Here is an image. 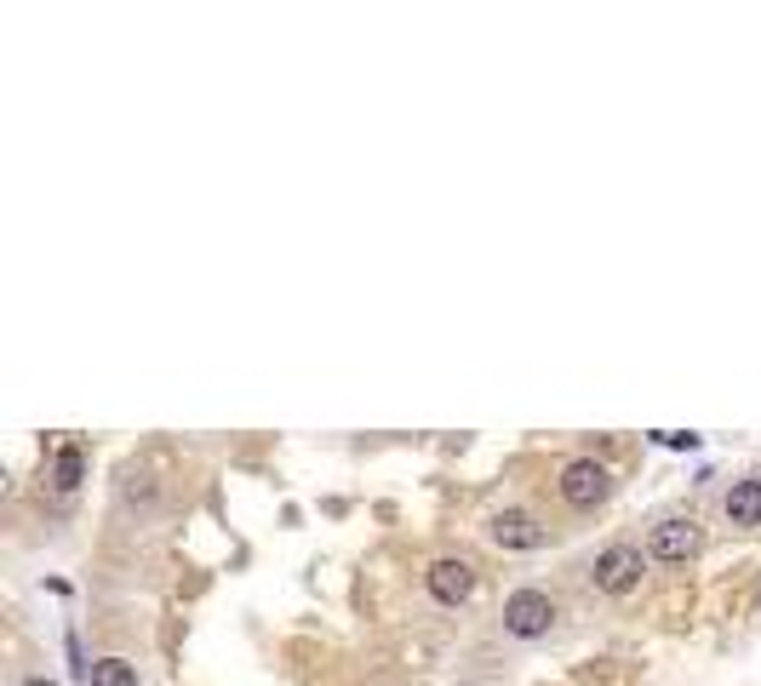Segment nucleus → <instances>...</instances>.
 <instances>
[{
    "mask_svg": "<svg viewBox=\"0 0 761 686\" xmlns=\"http://www.w3.org/2000/svg\"><path fill=\"white\" fill-rule=\"evenodd\" d=\"M487 538L499 543V549H539V543H544V527H539L527 509H499V514L487 521Z\"/></svg>",
    "mask_w": 761,
    "mask_h": 686,
    "instance_id": "6",
    "label": "nucleus"
},
{
    "mask_svg": "<svg viewBox=\"0 0 761 686\" xmlns=\"http://www.w3.org/2000/svg\"><path fill=\"white\" fill-rule=\"evenodd\" d=\"M647 561H653V555H642L636 543H607L602 555L590 561V583H595L602 595H630L636 583H642V572H647Z\"/></svg>",
    "mask_w": 761,
    "mask_h": 686,
    "instance_id": "1",
    "label": "nucleus"
},
{
    "mask_svg": "<svg viewBox=\"0 0 761 686\" xmlns=\"http://www.w3.org/2000/svg\"><path fill=\"white\" fill-rule=\"evenodd\" d=\"M550 624H555V601H550L544 590H515V595L504 601V635L539 641V635H550Z\"/></svg>",
    "mask_w": 761,
    "mask_h": 686,
    "instance_id": "3",
    "label": "nucleus"
},
{
    "mask_svg": "<svg viewBox=\"0 0 761 686\" xmlns=\"http://www.w3.org/2000/svg\"><path fill=\"white\" fill-rule=\"evenodd\" d=\"M653 440L658 446H676V453H692V446H699V435H687V429H658Z\"/></svg>",
    "mask_w": 761,
    "mask_h": 686,
    "instance_id": "10",
    "label": "nucleus"
},
{
    "mask_svg": "<svg viewBox=\"0 0 761 686\" xmlns=\"http://www.w3.org/2000/svg\"><path fill=\"white\" fill-rule=\"evenodd\" d=\"M126 498L149 503V498H155V480H149V475H126Z\"/></svg>",
    "mask_w": 761,
    "mask_h": 686,
    "instance_id": "11",
    "label": "nucleus"
},
{
    "mask_svg": "<svg viewBox=\"0 0 761 686\" xmlns=\"http://www.w3.org/2000/svg\"><path fill=\"white\" fill-rule=\"evenodd\" d=\"M607 492H613L607 464H595V458H573L567 469H561V498H567L573 509H595V503H607Z\"/></svg>",
    "mask_w": 761,
    "mask_h": 686,
    "instance_id": "4",
    "label": "nucleus"
},
{
    "mask_svg": "<svg viewBox=\"0 0 761 686\" xmlns=\"http://www.w3.org/2000/svg\"><path fill=\"white\" fill-rule=\"evenodd\" d=\"M721 509H727L733 527H761V480H733L727 498H721Z\"/></svg>",
    "mask_w": 761,
    "mask_h": 686,
    "instance_id": "7",
    "label": "nucleus"
},
{
    "mask_svg": "<svg viewBox=\"0 0 761 686\" xmlns=\"http://www.w3.org/2000/svg\"><path fill=\"white\" fill-rule=\"evenodd\" d=\"M424 590L436 595L441 606H458V601H470V595H476V567H470L465 555H441V561H429Z\"/></svg>",
    "mask_w": 761,
    "mask_h": 686,
    "instance_id": "5",
    "label": "nucleus"
},
{
    "mask_svg": "<svg viewBox=\"0 0 761 686\" xmlns=\"http://www.w3.org/2000/svg\"><path fill=\"white\" fill-rule=\"evenodd\" d=\"M81 475H86V453H81V446H58V458H52V487H58V492H75Z\"/></svg>",
    "mask_w": 761,
    "mask_h": 686,
    "instance_id": "8",
    "label": "nucleus"
},
{
    "mask_svg": "<svg viewBox=\"0 0 761 686\" xmlns=\"http://www.w3.org/2000/svg\"><path fill=\"white\" fill-rule=\"evenodd\" d=\"M699 549H705V532H699L692 514H665V521L653 527V538H647V555L665 561V567H687Z\"/></svg>",
    "mask_w": 761,
    "mask_h": 686,
    "instance_id": "2",
    "label": "nucleus"
},
{
    "mask_svg": "<svg viewBox=\"0 0 761 686\" xmlns=\"http://www.w3.org/2000/svg\"><path fill=\"white\" fill-rule=\"evenodd\" d=\"M86 675H92V686H138V669L126 658H97Z\"/></svg>",
    "mask_w": 761,
    "mask_h": 686,
    "instance_id": "9",
    "label": "nucleus"
},
{
    "mask_svg": "<svg viewBox=\"0 0 761 686\" xmlns=\"http://www.w3.org/2000/svg\"><path fill=\"white\" fill-rule=\"evenodd\" d=\"M23 686H58V680H46V675H29Z\"/></svg>",
    "mask_w": 761,
    "mask_h": 686,
    "instance_id": "12",
    "label": "nucleus"
}]
</instances>
